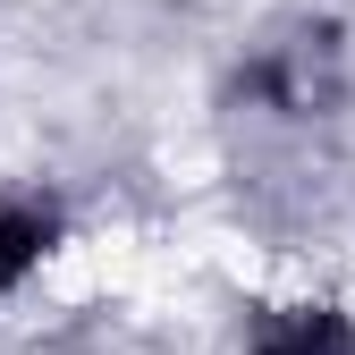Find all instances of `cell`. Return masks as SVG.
I'll use <instances>...</instances> for the list:
<instances>
[{
	"mask_svg": "<svg viewBox=\"0 0 355 355\" xmlns=\"http://www.w3.org/2000/svg\"><path fill=\"white\" fill-rule=\"evenodd\" d=\"M245 94L271 102V110H288V119L330 110V102H338V42H330V34H296V42H279L271 60L245 68Z\"/></svg>",
	"mask_w": 355,
	"mask_h": 355,
	"instance_id": "6da1fadb",
	"label": "cell"
},
{
	"mask_svg": "<svg viewBox=\"0 0 355 355\" xmlns=\"http://www.w3.org/2000/svg\"><path fill=\"white\" fill-rule=\"evenodd\" d=\"M245 338L254 355H355V322L338 304H262Z\"/></svg>",
	"mask_w": 355,
	"mask_h": 355,
	"instance_id": "7a4b0ae2",
	"label": "cell"
},
{
	"mask_svg": "<svg viewBox=\"0 0 355 355\" xmlns=\"http://www.w3.org/2000/svg\"><path fill=\"white\" fill-rule=\"evenodd\" d=\"M51 245H60V211L51 203H34V195H9V203H0V296H9Z\"/></svg>",
	"mask_w": 355,
	"mask_h": 355,
	"instance_id": "3957f363",
	"label": "cell"
}]
</instances>
